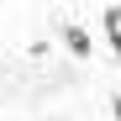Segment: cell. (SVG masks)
<instances>
[{
  "label": "cell",
  "mask_w": 121,
  "mask_h": 121,
  "mask_svg": "<svg viewBox=\"0 0 121 121\" xmlns=\"http://www.w3.org/2000/svg\"><path fill=\"white\" fill-rule=\"evenodd\" d=\"M63 42H69V53H79V58H84V53H90V32L69 21V26H63Z\"/></svg>",
  "instance_id": "1"
},
{
  "label": "cell",
  "mask_w": 121,
  "mask_h": 121,
  "mask_svg": "<svg viewBox=\"0 0 121 121\" xmlns=\"http://www.w3.org/2000/svg\"><path fill=\"white\" fill-rule=\"evenodd\" d=\"M105 37H111V48L121 53V5H111V11H105Z\"/></svg>",
  "instance_id": "2"
},
{
  "label": "cell",
  "mask_w": 121,
  "mask_h": 121,
  "mask_svg": "<svg viewBox=\"0 0 121 121\" xmlns=\"http://www.w3.org/2000/svg\"><path fill=\"white\" fill-rule=\"evenodd\" d=\"M111 111H116V121H121V95H116V100H111Z\"/></svg>",
  "instance_id": "3"
}]
</instances>
